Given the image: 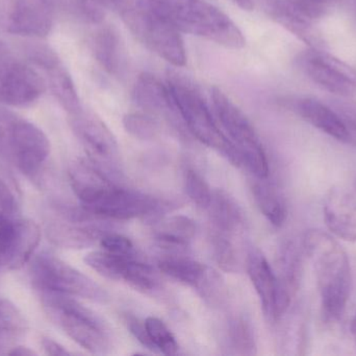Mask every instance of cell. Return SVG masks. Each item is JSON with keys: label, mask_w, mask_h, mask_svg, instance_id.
<instances>
[{"label": "cell", "mask_w": 356, "mask_h": 356, "mask_svg": "<svg viewBox=\"0 0 356 356\" xmlns=\"http://www.w3.org/2000/svg\"><path fill=\"white\" fill-rule=\"evenodd\" d=\"M31 59L46 71L50 89L60 106L70 115L79 112L81 106L74 82L58 56L48 48H39L31 52Z\"/></svg>", "instance_id": "cell-15"}, {"label": "cell", "mask_w": 356, "mask_h": 356, "mask_svg": "<svg viewBox=\"0 0 356 356\" xmlns=\"http://www.w3.org/2000/svg\"><path fill=\"white\" fill-rule=\"evenodd\" d=\"M246 269L251 282L261 300L265 317L268 321L278 319L276 313V298H277L278 282L267 258L259 249L251 247L247 253Z\"/></svg>", "instance_id": "cell-17"}, {"label": "cell", "mask_w": 356, "mask_h": 356, "mask_svg": "<svg viewBox=\"0 0 356 356\" xmlns=\"http://www.w3.org/2000/svg\"><path fill=\"white\" fill-rule=\"evenodd\" d=\"M146 328L159 353L165 355H175L178 353V344L172 332L164 322L158 318L149 317L145 321Z\"/></svg>", "instance_id": "cell-34"}, {"label": "cell", "mask_w": 356, "mask_h": 356, "mask_svg": "<svg viewBox=\"0 0 356 356\" xmlns=\"http://www.w3.org/2000/svg\"><path fill=\"white\" fill-rule=\"evenodd\" d=\"M184 190L186 196L197 205V207L202 209L209 208L213 192L204 178L194 169H188L184 173Z\"/></svg>", "instance_id": "cell-35"}, {"label": "cell", "mask_w": 356, "mask_h": 356, "mask_svg": "<svg viewBox=\"0 0 356 356\" xmlns=\"http://www.w3.org/2000/svg\"><path fill=\"white\" fill-rule=\"evenodd\" d=\"M213 230L234 235L244 226L242 210L234 198L224 190H216L209 208Z\"/></svg>", "instance_id": "cell-22"}, {"label": "cell", "mask_w": 356, "mask_h": 356, "mask_svg": "<svg viewBox=\"0 0 356 356\" xmlns=\"http://www.w3.org/2000/svg\"><path fill=\"white\" fill-rule=\"evenodd\" d=\"M163 207L152 196L115 186L102 198L88 206H81V208L92 217L102 219L127 221L147 217L152 223H156Z\"/></svg>", "instance_id": "cell-9"}, {"label": "cell", "mask_w": 356, "mask_h": 356, "mask_svg": "<svg viewBox=\"0 0 356 356\" xmlns=\"http://www.w3.org/2000/svg\"><path fill=\"white\" fill-rule=\"evenodd\" d=\"M42 307L50 320L69 338L92 353H106L108 334L102 320L72 297L39 292Z\"/></svg>", "instance_id": "cell-5"}, {"label": "cell", "mask_w": 356, "mask_h": 356, "mask_svg": "<svg viewBox=\"0 0 356 356\" xmlns=\"http://www.w3.org/2000/svg\"><path fill=\"white\" fill-rule=\"evenodd\" d=\"M127 328H129L131 334H133L136 340L139 341L145 348L154 351V353H159L156 345L152 342L150 339L149 334H148L147 328H146L145 322L140 321L138 318L127 316Z\"/></svg>", "instance_id": "cell-40"}, {"label": "cell", "mask_w": 356, "mask_h": 356, "mask_svg": "<svg viewBox=\"0 0 356 356\" xmlns=\"http://www.w3.org/2000/svg\"><path fill=\"white\" fill-rule=\"evenodd\" d=\"M211 245L216 261L222 270L234 273L240 270L241 263L236 246L232 242V235L223 232H211Z\"/></svg>", "instance_id": "cell-30"}, {"label": "cell", "mask_w": 356, "mask_h": 356, "mask_svg": "<svg viewBox=\"0 0 356 356\" xmlns=\"http://www.w3.org/2000/svg\"><path fill=\"white\" fill-rule=\"evenodd\" d=\"M71 125L95 164L112 165L118 160L116 138L99 117L81 110L71 115Z\"/></svg>", "instance_id": "cell-12"}, {"label": "cell", "mask_w": 356, "mask_h": 356, "mask_svg": "<svg viewBox=\"0 0 356 356\" xmlns=\"http://www.w3.org/2000/svg\"><path fill=\"white\" fill-rule=\"evenodd\" d=\"M69 178L71 187L81 201V206L92 204L116 186L97 164L86 159L71 163Z\"/></svg>", "instance_id": "cell-18"}, {"label": "cell", "mask_w": 356, "mask_h": 356, "mask_svg": "<svg viewBox=\"0 0 356 356\" xmlns=\"http://www.w3.org/2000/svg\"><path fill=\"white\" fill-rule=\"evenodd\" d=\"M301 12L315 22L327 16L338 4L339 0H295Z\"/></svg>", "instance_id": "cell-37"}, {"label": "cell", "mask_w": 356, "mask_h": 356, "mask_svg": "<svg viewBox=\"0 0 356 356\" xmlns=\"http://www.w3.org/2000/svg\"><path fill=\"white\" fill-rule=\"evenodd\" d=\"M167 84L188 132L205 146L223 155L232 164L242 165L240 154L222 131L198 86L175 71L169 72Z\"/></svg>", "instance_id": "cell-4"}, {"label": "cell", "mask_w": 356, "mask_h": 356, "mask_svg": "<svg viewBox=\"0 0 356 356\" xmlns=\"http://www.w3.org/2000/svg\"><path fill=\"white\" fill-rule=\"evenodd\" d=\"M54 0H14L8 29L16 35L45 37L54 23Z\"/></svg>", "instance_id": "cell-13"}, {"label": "cell", "mask_w": 356, "mask_h": 356, "mask_svg": "<svg viewBox=\"0 0 356 356\" xmlns=\"http://www.w3.org/2000/svg\"><path fill=\"white\" fill-rule=\"evenodd\" d=\"M39 73L10 56L0 60V102L23 107L33 104L45 91Z\"/></svg>", "instance_id": "cell-11"}, {"label": "cell", "mask_w": 356, "mask_h": 356, "mask_svg": "<svg viewBox=\"0 0 356 356\" xmlns=\"http://www.w3.org/2000/svg\"><path fill=\"white\" fill-rule=\"evenodd\" d=\"M26 332V322L10 301L0 298V355L8 353Z\"/></svg>", "instance_id": "cell-25"}, {"label": "cell", "mask_w": 356, "mask_h": 356, "mask_svg": "<svg viewBox=\"0 0 356 356\" xmlns=\"http://www.w3.org/2000/svg\"><path fill=\"white\" fill-rule=\"evenodd\" d=\"M195 290L204 299L205 302L211 305L219 304L224 297L223 280L217 272L207 267Z\"/></svg>", "instance_id": "cell-36"}, {"label": "cell", "mask_w": 356, "mask_h": 356, "mask_svg": "<svg viewBox=\"0 0 356 356\" xmlns=\"http://www.w3.org/2000/svg\"><path fill=\"white\" fill-rule=\"evenodd\" d=\"M228 338L232 349H234L238 355H255L257 345H255L254 332L251 327L250 322L247 321L246 318H236L230 322Z\"/></svg>", "instance_id": "cell-31"}, {"label": "cell", "mask_w": 356, "mask_h": 356, "mask_svg": "<svg viewBox=\"0 0 356 356\" xmlns=\"http://www.w3.org/2000/svg\"><path fill=\"white\" fill-rule=\"evenodd\" d=\"M159 270L171 279L196 288L204 274L205 267L198 261L180 255H168L158 263Z\"/></svg>", "instance_id": "cell-26"}, {"label": "cell", "mask_w": 356, "mask_h": 356, "mask_svg": "<svg viewBox=\"0 0 356 356\" xmlns=\"http://www.w3.org/2000/svg\"><path fill=\"white\" fill-rule=\"evenodd\" d=\"M54 244L67 249H86L93 246L97 238L102 236V232L95 228L79 227L66 223L54 224L48 231Z\"/></svg>", "instance_id": "cell-27"}, {"label": "cell", "mask_w": 356, "mask_h": 356, "mask_svg": "<svg viewBox=\"0 0 356 356\" xmlns=\"http://www.w3.org/2000/svg\"><path fill=\"white\" fill-rule=\"evenodd\" d=\"M0 270H3V268H2L1 253H0Z\"/></svg>", "instance_id": "cell-46"}, {"label": "cell", "mask_w": 356, "mask_h": 356, "mask_svg": "<svg viewBox=\"0 0 356 356\" xmlns=\"http://www.w3.org/2000/svg\"><path fill=\"white\" fill-rule=\"evenodd\" d=\"M196 234V224L190 217L175 215L156 222L154 235L162 248L184 249Z\"/></svg>", "instance_id": "cell-23"}, {"label": "cell", "mask_w": 356, "mask_h": 356, "mask_svg": "<svg viewBox=\"0 0 356 356\" xmlns=\"http://www.w3.org/2000/svg\"><path fill=\"white\" fill-rule=\"evenodd\" d=\"M351 334H353V336H356V311L355 314V317H353V322H351Z\"/></svg>", "instance_id": "cell-45"}, {"label": "cell", "mask_w": 356, "mask_h": 356, "mask_svg": "<svg viewBox=\"0 0 356 356\" xmlns=\"http://www.w3.org/2000/svg\"><path fill=\"white\" fill-rule=\"evenodd\" d=\"M0 153L23 175L33 177L49 157L50 142L33 123L0 112Z\"/></svg>", "instance_id": "cell-7"}, {"label": "cell", "mask_w": 356, "mask_h": 356, "mask_svg": "<svg viewBox=\"0 0 356 356\" xmlns=\"http://www.w3.org/2000/svg\"><path fill=\"white\" fill-rule=\"evenodd\" d=\"M232 1L244 10H252L254 6V0H232Z\"/></svg>", "instance_id": "cell-43"}, {"label": "cell", "mask_w": 356, "mask_h": 356, "mask_svg": "<svg viewBox=\"0 0 356 356\" xmlns=\"http://www.w3.org/2000/svg\"><path fill=\"white\" fill-rule=\"evenodd\" d=\"M152 1L180 33L197 36L230 49H241L246 44L238 25L207 0Z\"/></svg>", "instance_id": "cell-3"}, {"label": "cell", "mask_w": 356, "mask_h": 356, "mask_svg": "<svg viewBox=\"0 0 356 356\" xmlns=\"http://www.w3.org/2000/svg\"><path fill=\"white\" fill-rule=\"evenodd\" d=\"M266 14L307 44L318 47L320 38L314 29V21L307 18L295 0H261Z\"/></svg>", "instance_id": "cell-19"}, {"label": "cell", "mask_w": 356, "mask_h": 356, "mask_svg": "<svg viewBox=\"0 0 356 356\" xmlns=\"http://www.w3.org/2000/svg\"><path fill=\"white\" fill-rule=\"evenodd\" d=\"M100 245L104 250L122 256H131L134 245L129 238L116 233H104L100 238Z\"/></svg>", "instance_id": "cell-38"}, {"label": "cell", "mask_w": 356, "mask_h": 356, "mask_svg": "<svg viewBox=\"0 0 356 356\" xmlns=\"http://www.w3.org/2000/svg\"><path fill=\"white\" fill-rule=\"evenodd\" d=\"M355 345H356V336H355Z\"/></svg>", "instance_id": "cell-47"}, {"label": "cell", "mask_w": 356, "mask_h": 356, "mask_svg": "<svg viewBox=\"0 0 356 356\" xmlns=\"http://www.w3.org/2000/svg\"><path fill=\"white\" fill-rule=\"evenodd\" d=\"M211 100L216 119L240 154L243 164L257 179H267L270 173L267 154L248 117L219 88L211 90Z\"/></svg>", "instance_id": "cell-6"}, {"label": "cell", "mask_w": 356, "mask_h": 356, "mask_svg": "<svg viewBox=\"0 0 356 356\" xmlns=\"http://www.w3.org/2000/svg\"><path fill=\"white\" fill-rule=\"evenodd\" d=\"M8 49H6V46L3 45V43L0 42V60H3V59L8 58Z\"/></svg>", "instance_id": "cell-44"}, {"label": "cell", "mask_w": 356, "mask_h": 356, "mask_svg": "<svg viewBox=\"0 0 356 356\" xmlns=\"http://www.w3.org/2000/svg\"><path fill=\"white\" fill-rule=\"evenodd\" d=\"M29 273L33 286L39 292L79 297L94 302L108 301V293L102 286L49 253L33 257Z\"/></svg>", "instance_id": "cell-8"}, {"label": "cell", "mask_w": 356, "mask_h": 356, "mask_svg": "<svg viewBox=\"0 0 356 356\" xmlns=\"http://www.w3.org/2000/svg\"><path fill=\"white\" fill-rule=\"evenodd\" d=\"M252 194L264 217L275 227L284 225L286 209L277 192L268 184L257 182L252 186Z\"/></svg>", "instance_id": "cell-28"}, {"label": "cell", "mask_w": 356, "mask_h": 356, "mask_svg": "<svg viewBox=\"0 0 356 356\" xmlns=\"http://www.w3.org/2000/svg\"><path fill=\"white\" fill-rule=\"evenodd\" d=\"M123 280L140 292L148 293L159 286L158 276L150 265L129 259Z\"/></svg>", "instance_id": "cell-32"}, {"label": "cell", "mask_w": 356, "mask_h": 356, "mask_svg": "<svg viewBox=\"0 0 356 356\" xmlns=\"http://www.w3.org/2000/svg\"><path fill=\"white\" fill-rule=\"evenodd\" d=\"M305 75L330 93L348 98L356 90V72L340 59L320 50H312L300 59Z\"/></svg>", "instance_id": "cell-10"}, {"label": "cell", "mask_w": 356, "mask_h": 356, "mask_svg": "<svg viewBox=\"0 0 356 356\" xmlns=\"http://www.w3.org/2000/svg\"><path fill=\"white\" fill-rule=\"evenodd\" d=\"M123 125L127 133L137 139L149 140L160 131L158 119L147 113H129L123 117Z\"/></svg>", "instance_id": "cell-33"}, {"label": "cell", "mask_w": 356, "mask_h": 356, "mask_svg": "<svg viewBox=\"0 0 356 356\" xmlns=\"http://www.w3.org/2000/svg\"><path fill=\"white\" fill-rule=\"evenodd\" d=\"M6 355H18V356H31L35 355V353H33L31 349L26 348V347H18L15 346L8 351Z\"/></svg>", "instance_id": "cell-42"}, {"label": "cell", "mask_w": 356, "mask_h": 356, "mask_svg": "<svg viewBox=\"0 0 356 356\" xmlns=\"http://www.w3.org/2000/svg\"><path fill=\"white\" fill-rule=\"evenodd\" d=\"M133 96L136 104L143 112L156 119L159 116H164L169 121L184 123L168 84L163 83L156 75L148 72L140 75L134 87Z\"/></svg>", "instance_id": "cell-14"}, {"label": "cell", "mask_w": 356, "mask_h": 356, "mask_svg": "<svg viewBox=\"0 0 356 356\" xmlns=\"http://www.w3.org/2000/svg\"><path fill=\"white\" fill-rule=\"evenodd\" d=\"M41 231L39 226L29 219H20L13 240L6 270H18L31 261L39 245Z\"/></svg>", "instance_id": "cell-24"}, {"label": "cell", "mask_w": 356, "mask_h": 356, "mask_svg": "<svg viewBox=\"0 0 356 356\" xmlns=\"http://www.w3.org/2000/svg\"><path fill=\"white\" fill-rule=\"evenodd\" d=\"M131 256L114 254L108 251H94L85 257V263L102 277L120 280L124 277Z\"/></svg>", "instance_id": "cell-29"}, {"label": "cell", "mask_w": 356, "mask_h": 356, "mask_svg": "<svg viewBox=\"0 0 356 356\" xmlns=\"http://www.w3.org/2000/svg\"><path fill=\"white\" fill-rule=\"evenodd\" d=\"M297 114L316 129L339 141L349 144L350 132L340 115L330 105L317 98H305L295 104Z\"/></svg>", "instance_id": "cell-20"}, {"label": "cell", "mask_w": 356, "mask_h": 356, "mask_svg": "<svg viewBox=\"0 0 356 356\" xmlns=\"http://www.w3.org/2000/svg\"><path fill=\"white\" fill-rule=\"evenodd\" d=\"M18 204L14 192L8 187V184L0 179V224L17 219L18 215Z\"/></svg>", "instance_id": "cell-39"}, {"label": "cell", "mask_w": 356, "mask_h": 356, "mask_svg": "<svg viewBox=\"0 0 356 356\" xmlns=\"http://www.w3.org/2000/svg\"><path fill=\"white\" fill-rule=\"evenodd\" d=\"M303 249L315 268L324 320L338 322L344 315L353 286L348 255L332 234L320 229L305 233Z\"/></svg>", "instance_id": "cell-1"}, {"label": "cell", "mask_w": 356, "mask_h": 356, "mask_svg": "<svg viewBox=\"0 0 356 356\" xmlns=\"http://www.w3.org/2000/svg\"><path fill=\"white\" fill-rule=\"evenodd\" d=\"M92 50L100 66L112 75H119L124 67V52L119 33L104 26L94 36Z\"/></svg>", "instance_id": "cell-21"}, {"label": "cell", "mask_w": 356, "mask_h": 356, "mask_svg": "<svg viewBox=\"0 0 356 356\" xmlns=\"http://www.w3.org/2000/svg\"><path fill=\"white\" fill-rule=\"evenodd\" d=\"M326 227L337 238L356 242V199L343 188H332L323 205Z\"/></svg>", "instance_id": "cell-16"}, {"label": "cell", "mask_w": 356, "mask_h": 356, "mask_svg": "<svg viewBox=\"0 0 356 356\" xmlns=\"http://www.w3.org/2000/svg\"><path fill=\"white\" fill-rule=\"evenodd\" d=\"M42 347H43L44 351L49 355H70V353L65 347L49 338H44L42 340Z\"/></svg>", "instance_id": "cell-41"}, {"label": "cell", "mask_w": 356, "mask_h": 356, "mask_svg": "<svg viewBox=\"0 0 356 356\" xmlns=\"http://www.w3.org/2000/svg\"><path fill=\"white\" fill-rule=\"evenodd\" d=\"M113 8L127 29L150 52L175 67L186 65V52L180 31L152 0H100Z\"/></svg>", "instance_id": "cell-2"}]
</instances>
